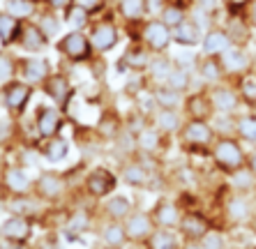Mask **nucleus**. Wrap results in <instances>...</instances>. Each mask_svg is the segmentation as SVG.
Masks as SVG:
<instances>
[{
    "instance_id": "nucleus-18",
    "label": "nucleus",
    "mask_w": 256,
    "mask_h": 249,
    "mask_svg": "<svg viewBox=\"0 0 256 249\" xmlns=\"http://www.w3.org/2000/svg\"><path fill=\"white\" fill-rule=\"evenodd\" d=\"M152 220H155L157 228H166V231H178L180 224H182V214H185V208L180 206V201L176 198H168V196H162L157 198L152 210Z\"/></svg>"
},
{
    "instance_id": "nucleus-2",
    "label": "nucleus",
    "mask_w": 256,
    "mask_h": 249,
    "mask_svg": "<svg viewBox=\"0 0 256 249\" xmlns=\"http://www.w3.org/2000/svg\"><path fill=\"white\" fill-rule=\"evenodd\" d=\"M86 32H88L90 44H92V48H95V54L100 56V58L111 54L120 44V40H122V28H120L114 10H106L104 14L92 18V24L88 26Z\"/></svg>"
},
{
    "instance_id": "nucleus-43",
    "label": "nucleus",
    "mask_w": 256,
    "mask_h": 249,
    "mask_svg": "<svg viewBox=\"0 0 256 249\" xmlns=\"http://www.w3.org/2000/svg\"><path fill=\"white\" fill-rule=\"evenodd\" d=\"M236 88H238V92H240L242 106L247 108V111H256V72L238 78V81H236Z\"/></svg>"
},
{
    "instance_id": "nucleus-56",
    "label": "nucleus",
    "mask_w": 256,
    "mask_h": 249,
    "mask_svg": "<svg viewBox=\"0 0 256 249\" xmlns=\"http://www.w3.org/2000/svg\"><path fill=\"white\" fill-rule=\"evenodd\" d=\"M252 228H254V233H256V220H254V222H252Z\"/></svg>"
},
{
    "instance_id": "nucleus-38",
    "label": "nucleus",
    "mask_w": 256,
    "mask_h": 249,
    "mask_svg": "<svg viewBox=\"0 0 256 249\" xmlns=\"http://www.w3.org/2000/svg\"><path fill=\"white\" fill-rule=\"evenodd\" d=\"M236 136L244 146L256 148V111H242L236 116Z\"/></svg>"
},
{
    "instance_id": "nucleus-23",
    "label": "nucleus",
    "mask_w": 256,
    "mask_h": 249,
    "mask_svg": "<svg viewBox=\"0 0 256 249\" xmlns=\"http://www.w3.org/2000/svg\"><path fill=\"white\" fill-rule=\"evenodd\" d=\"M182 113H185L187 120H206V122H210L214 118V106H212V100H210L208 88L187 92L185 104H182Z\"/></svg>"
},
{
    "instance_id": "nucleus-27",
    "label": "nucleus",
    "mask_w": 256,
    "mask_h": 249,
    "mask_svg": "<svg viewBox=\"0 0 256 249\" xmlns=\"http://www.w3.org/2000/svg\"><path fill=\"white\" fill-rule=\"evenodd\" d=\"M136 210L134 198L127 194H111L108 198L100 201V220H116L125 222L132 212Z\"/></svg>"
},
{
    "instance_id": "nucleus-35",
    "label": "nucleus",
    "mask_w": 256,
    "mask_h": 249,
    "mask_svg": "<svg viewBox=\"0 0 256 249\" xmlns=\"http://www.w3.org/2000/svg\"><path fill=\"white\" fill-rule=\"evenodd\" d=\"M21 18L12 16L10 12H5L0 7V48H12L18 44V37H21V30H24Z\"/></svg>"
},
{
    "instance_id": "nucleus-24",
    "label": "nucleus",
    "mask_w": 256,
    "mask_h": 249,
    "mask_svg": "<svg viewBox=\"0 0 256 249\" xmlns=\"http://www.w3.org/2000/svg\"><path fill=\"white\" fill-rule=\"evenodd\" d=\"M35 233V220L28 214L10 212L5 220L0 222V238H10L18 242H30V238Z\"/></svg>"
},
{
    "instance_id": "nucleus-12",
    "label": "nucleus",
    "mask_w": 256,
    "mask_h": 249,
    "mask_svg": "<svg viewBox=\"0 0 256 249\" xmlns=\"http://www.w3.org/2000/svg\"><path fill=\"white\" fill-rule=\"evenodd\" d=\"M67 124V113H62L54 104H40L32 116V130L37 134V141H48L60 136Z\"/></svg>"
},
{
    "instance_id": "nucleus-11",
    "label": "nucleus",
    "mask_w": 256,
    "mask_h": 249,
    "mask_svg": "<svg viewBox=\"0 0 256 249\" xmlns=\"http://www.w3.org/2000/svg\"><path fill=\"white\" fill-rule=\"evenodd\" d=\"M70 194V180H67L65 173L54 171V168H46V171H40L35 178V196L42 203L48 206H58L65 196Z\"/></svg>"
},
{
    "instance_id": "nucleus-40",
    "label": "nucleus",
    "mask_w": 256,
    "mask_h": 249,
    "mask_svg": "<svg viewBox=\"0 0 256 249\" xmlns=\"http://www.w3.org/2000/svg\"><path fill=\"white\" fill-rule=\"evenodd\" d=\"M18 62L21 54H14L12 48H0V86L18 78Z\"/></svg>"
},
{
    "instance_id": "nucleus-54",
    "label": "nucleus",
    "mask_w": 256,
    "mask_h": 249,
    "mask_svg": "<svg viewBox=\"0 0 256 249\" xmlns=\"http://www.w3.org/2000/svg\"><path fill=\"white\" fill-rule=\"evenodd\" d=\"M5 166H7V162L0 160V187H2V173H5Z\"/></svg>"
},
{
    "instance_id": "nucleus-31",
    "label": "nucleus",
    "mask_w": 256,
    "mask_h": 249,
    "mask_svg": "<svg viewBox=\"0 0 256 249\" xmlns=\"http://www.w3.org/2000/svg\"><path fill=\"white\" fill-rule=\"evenodd\" d=\"M203 35H206V28L198 24L196 16L185 18L178 28H173V44H178L182 48H194L201 46Z\"/></svg>"
},
{
    "instance_id": "nucleus-25",
    "label": "nucleus",
    "mask_w": 256,
    "mask_h": 249,
    "mask_svg": "<svg viewBox=\"0 0 256 249\" xmlns=\"http://www.w3.org/2000/svg\"><path fill=\"white\" fill-rule=\"evenodd\" d=\"M51 44H54V42L44 35L42 28H40L35 21H26L16 48L24 51V56H44V51H46Z\"/></svg>"
},
{
    "instance_id": "nucleus-49",
    "label": "nucleus",
    "mask_w": 256,
    "mask_h": 249,
    "mask_svg": "<svg viewBox=\"0 0 256 249\" xmlns=\"http://www.w3.org/2000/svg\"><path fill=\"white\" fill-rule=\"evenodd\" d=\"M244 18H247V24L252 26V30L256 32V0H250V5L244 7Z\"/></svg>"
},
{
    "instance_id": "nucleus-3",
    "label": "nucleus",
    "mask_w": 256,
    "mask_h": 249,
    "mask_svg": "<svg viewBox=\"0 0 256 249\" xmlns=\"http://www.w3.org/2000/svg\"><path fill=\"white\" fill-rule=\"evenodd\" d=\"M178 146L187 154H196V157H210L212 143L217 141L212 124L206 120H185L182 130L178 132Z\"/></svg>"
},
{
    "instance_id": "nucleus-55",
    "label": "nucleus",
    "mask_w": 256,
    "mask_h": 249,
    "mask_svg": "<svg viewBox=\"0 0 256 249\" xmlns=\"http://www.w3.org/2000/svg\"><path fill=\"white\" fill-rule=\"evenodd\" d=\"M97 249H116V247H104V244H100V247H97Z\"/></svg>"
},
{
    "instance_id": "nucleus-15",
    "label": "nucleus",
    "mask_w": 256,
    "mask_h": 249,
    "mask_svg": "<svg viewBox=\"0 0 256 249\" xmlns=\"http://www.w3.org/2000/svg\"><path fill=\"white\" fill-rule=\"evenodd\" d=\"M152 58H155V54H150L141 42H130V46L122 51V56H120L118 62H116V67H118V72H122V74L127 72L132 76H146V72H148Z\"/></svg>"
},
{
    "instance_id": "nucleus-6",
    "label": "nucleus",
    "mask_w": 256,
    "mask_h": 249,
    "mask_svg": "<svg viewBox=\"0 0 256 249\" xmlns=\"http://www.w3.org/2000/svg\"><path fill=\"white\" fill-rule=\"evenodd\" d=\"M32 95H35V86H30L21 78H14V81H7L0 86V104L7 111V116L16 122L26 116Z\"/></svg>"
},
{
    "instance_id": "nucleus-46",
    "label": "nucleus",
    "mask_w": 256,
    "mask_h": 249,
    "mask_svg": "<svg viewBox=\"0 0 256 249\" xmlns=\"http://www.w3.org/2000/svg\"><path fill=\"white\" fill-rule=\"evenodd\" d=\"M74 5L84 7L86 12H90L97 18L100 14H104L108 10V0H74Z\"/></svg>"
},
{
    "instance_id": "nucleus-30",
    "label": "nucleus",
    "mask_w": 256,
    "mask_h": 249,
    "mask_svg": "<svg viewBox=\"0 0 256 249\" xmlns=\"http://www.w3.org/2000/svg\"><path fill=\"white\" fill-rule=\"evenodd\" d=\"M97 240L100 244L104 247H116V249H122L130 238H127V231H125V222H116V220H100L97 224Z\"/></svg>"
},
{
    "instance_id": "nucleus-41",
    "label": "nucleus",
    "mask_w": 256,
    "mask_h": 249,
    "mask_svg": "<svg viewBox=\"0 0 256 249\" xmlns=\"http://www.w3.org/2000/svg\"><path fill=\"white\" fill-rule=\"evenodd\" d=\"M226 184L231 192H240V194H254L256 190V176L244 166L240 171H236L233 176L226 178Z\"/></svg>"
},
{
    "instance_id": "nucleus-16",
    "label": "nucleus",
    "mask_w": 256,
    "mask_h": 249,
    "mask_svg": "<svg viewBox=\"0 0 256 249\" xmlns=\"http://www.w3.org/2000/svg\"><path fill=\"white\" fill-rule=\"evenodd\" d=\"M222 58V65L228 74V81L236 83L238 78L247 76L252 72H256V58L247 46H231Z\"/></svg>"
},
{
    "instance_id": "nucleus-45",
    "label": "nucleus",
    "mask_w": 256,
    "mask_h": 249,
    "mask_svg": "<svg viewBox=\"0 0 256 249\" xmlns=\"http://www.w3.org/2000/svg\"><path fill=\"white\" fill-rule=\"evenodd\" d=\"M212 130L217 136H236V116H222L214 113V118L210 120Z\"/></svg>"
},
{
    "instance_id": "nucleus-4",
    "label": "nucleus",
    "mask_w": 256,
    "mask_h": 249,
    "mask_svg": "<svg viewBox=\"0 0 256 249\" xmlns=\"http://www.w3.org/2000/svg\"><path fill=\"white\" fill-rule=\"evenodd\" d=\"M130 40L141 42L150 54L164 56V54H168V48H171V44H173V30L168 28L160 16H148L132 32Z\"/></svg>"
},
{
    "instance_id": "nucleus-36",
    "label": "nucleus",
    "mask_w": 256,
    "mask_h": 249,
    "mask_svg": "<svg viewBox=\"0 0 256 249\" xmlns=\"http://www.w3.org/2000/svg\"><path fill=\"white\" fill-rule=\"evenodd\" d=\"M40 157H44L51 164H60L70 157V141H67L62 134L60 136H54L48 141H40Z\"/></svg>"
},
{
    "instance_id": "nucleus-22",
    "label": "nucleus",
    "mask_w": 256,
    "mask_h": 249,
    "mask_svg": "<svg viewBox=\"0 0 256 249\" xmlns=\"http://www.w3.org/2000/svg\"><path fill=\"white\" fill-rule=\"evenodd\" d=\"M125 231H127L130 242H134V244H146L148 242V238L157 231L155 220H152L150 210H138L136 208V210L125 220Z\"/></svg>"
},
{
    "instance_id": "nucleus-9",
    "label": "nucleus",
    "mask_w": 256,
    "mask_h": 249,
    "mask_svg": "<svg viewBox=\"0 0 256 249\" xmlns=\"http://www.w3.org/2000/svg\"><path fill=\"white\" fill-rule=\"evenodd\" d=\"M132 136H134V148H136V154L141 157H148V160H157L162 152L168 150V143H171V136L162 134L157 127H152L150 122H138L134 130H132Z\"/></svg>"
},
{
    "instance_id": "nucleus-52",
    "label": "nucleus",
    "mask_w": 256,
    "mask_h": 249,
    "mask_svg": "<svg viewBox=\"0 0 256 249\" xmlns=\"http://www.w3.org/2000/svg\"><path fill=\"white\" fill-rule=\"evenodd\" d=\"M247 168L256 176V148H252L250 152H247Z\"/></svg>"
},
{
    "instance_id": "nucleus-37",
    "label": "nucleus",
    "mask_w": 256,
    "mask_h": 249,
    "mask_svg": "<svg viewBox=\"0 0 256 249\" xmlns=\"http://www.w3.org/2000/svg\"><path fill=\"white\" fill-rule=\"evenodd\" d=\"M44 7L42 0H2V10L21 21H35L40 10Z\"/></svg>"
},
{
    "instance_id": "nucleus-53",
    "label": "nucleus",
    "mask_w": 256,
    "mask_h": 249,
    "mask_svg": "<svg viewBox=\"0 0 256 249\" xmlns=\"http://www.w3.org/2000/svg\"><path fill=\"white\" fill-rule=\"evenodd\" d=\"M182 249H206L201 242H196V240H182Z\"/></svg>"
},
{
    "instance_id": "nucleus-1",
    "label": "nucleus",
    "mask_w": 256,
    "mask_h": 249,
    "mask_svg": "<svg viewBox=\"0 0 256 249\" xmlns=\"http://www.w3.org/2000/svg\"><path fill=\"white\" fill-rule=\"evenodd\" d=\"M247 152L244 143L238 136H217L210 150V164L220 176H233L236 171L247 166Z\"/></svg>"
},
{
    "instance_id": "nucleus-44",
    "label": "nucleus",
    "mask_w": 256,
    "mask_h": 249,
    "mask_svg": "<svg viewBox=\"0 0 256 249\" xmlns=\"http://www.w3.org/2000/svg\"><path fill=\"white\" fill-rule=\"evenodd\" d=\"M155 100H157V106H164V108H180L182 111V104H185V95L178 92V90H171V88H155Z\"/></svg>"
},
{
    "instance_id": "nucleus-8",
    "label": "nucleus",
    "mask_w": 256,
    "mask_h": 249,
    "mask_svg": "<svg viewBox=\"0 0 256 249\" xmlns=\"http://www.w3.org/2000/svg\"><path fill=\"white\" fill-rule=\"evenodd\" d=\"M148 160V157H141V154H134V157H127L122 160L118 168V178L120 182H125L127 187H134V190H150L152 182H155V168Z\"/></svg>"
},
{
    "instance_id": "nucleus-42",
    "label": "nucleus",
    "mask_w": 256,
    "mask_h": 249,
    "mask_svg": "<svg viewBox=\"0 0 256 249\" xmlns=\"http://www.w3.org/2000/svg\"><path fill=\"white\" fill-rule=\"evenodd\" d=\"M62 18H65V26L70 30H88V26L92 24V14L86 12L84 7H78V5H70L62 12Z\"/></svg>"
},
{
    "instance_id": "nucleus-33",
    "label": "nucleus",
    "mask_w": 256,
    "mask_h": 249,
    "mask_svg": "<svg viewBox=\"0 0 256 249\" xmlns=\"http://www.w3.org/2000/svg\"><path fill=\"white\" fill-rule=\"evenodd\" d=\"M35 24L42 28V32L54 42V44L65 35V32H62V28H65L62 12H56V10H51V7H42V10H40V14L35 16Z\"/></svg>"
},
{
    "instance_id": "nucleus-7",
    "label": "nucleus",
    "mask_w": 256,
    "mask_h": 249,
    "mask_svg": "<svg viewBox=\"0 0 256 249\" xmlns=\"http://www.w3.org/2000/svg\"><path fill=\"white\" fill-rule=\"evenodd\" d=\"M40 90H42L44 97H46L54 106H58L62 113H70L72 102H74V97H76L78 88L74 86V81H72V76L67 74V72L56 70L54 74L40 86Z\"/></svg>"
},
{
    "instance_id": "nucleus-28",
    "label": "nucleus",
    "mask_w": 256,
    "mask_h": 249,
    "mask_svg": "<svg viewBox=\"0 0 256 249\" xmlns=\"http://www.w3.org/2000/svg\"><path fill=\"white\" fill-rule=\"evenodd\" d=\"M220 24L224 26L226 35L231 37L233 46H250L252 40H254V30H252V26L247 24L244 14H226L224 12V16L220 18Z\"/></svg>"
},
{
    "instance_id": "nucleus-47",
    "label": "nucleus",
    "mask_w": 256,
    "mask_h": 249,
    "mask_svg": "<svg viewBox=\"0 0 256 249\" xmlns=\"http://www.w3.org/2000/svg\"><path fill=\"white\" fill-rule=\"evenodd\" d=\"M198 242L206 249H224V236H222L217 228H212V231H210L208 236H203Z\"/></svg>"
},
{
    "instance_id": "nucleus-29",
    "label": "nucleus",
    "mask_w": 256,
    "mask_h": 249,
    "mask_svg": "<svg viewBox=\"0 0 256 249\" xmlns=\"http://www.w3.org/2000/svg\"><path fill=\"white\" fill-rule=\"evenodd\" d=\"M185 113L180 111V108H164L160 106L152 116H150L146 122H150L152 127L162 132V134H166V136H178V132L182 130V124H185Z\"/></svg>"
},
{
    "instance_id": "nucleus-17",
    "label": "nucleus",
    "mask_w": 256,
    "mask_h": 249,
    "mask_svg": "<svg viewBox=\"0 0 256 249\" xmlns=\"http://www.w3.org/2000/svg\"><path fill=\"white\" fill-rule=\"evenodd\" d=\"M208 92H210V100H212L214 113H222V116H238V113H242L244 106L236 83L231 81L220 83V86L208 88Z\"/></svg>"
},
{
    "instance_id": "nucleus-34",
    "label": "nucleus",
    "mask_w": 256,
    "mask_h": 249,
    "mask_svg": "<svg viewBox=\"0 0 256 249\" xmlns=\"http://www.w3.org/2000/svg\"><path fill=\"white\" fill-rule=\"evenodd\" d=\"M173 65H176V58H171L168 54L164 56H155L152 62H150L148 72H146V83H148L150 88H164L166 86V78L171 74Z\"/></svg>"
},
{
    "instance_id": "nucleus-5",
    "label": "nucleus",
    "mask_w": 256,
    "mask_h": 249,
    "mask_svg": "<svg viewBox=\"0 0 256 249\" xmlns=\"http://www.w3.org/2000/svg\"><path fill=\"white\" fill-rule=\"evenodd\" d=\"M54 46L60 58L67 60L70 65H86V62H92L97 58L86 30H67Z\"/></svg>"
},
{
    "instance_id": "nucleus-51",
    "label": "nucleus",
    "mask_w": 256,
    "mask_h": 249,
    "mask_svg": "<svg viewBox=\"0 0 256 249\" xmlns=\"http://www.w3.org/2000/svg\"><path fill=\"white\" fill-rule=\"evenodd\" d=\"M0 249H30V244L18 242V240H10V238H0Z\"/></svg>"
},
{
    "instance_id": "nucleus-19",
    "label": "nucleus",
    "mask_w": 256,
    "mask_h": 249,
    "mask_svg": "<svg viewBox=\"0 0 256 249\" xmlns=\"http://www.w3.org/2000/svg\"><path fill=\"white\" fill-rule=\"evenodd\" d=\"M114 14L125 30H136L152 12L148 0H114Z\"/></svg>"
},
{
    "instance_id": "nucleus-48",
    "label": "nucleus",
    "mask_w": 256,
    "mask_h": 249,
    "mask_svg": "<svg viewBox=\"0 0 256 249\" xmlns=\"http://www.w3.org/2000/svg\"><path fill=\"white\" fill-rule=\"evenodd\" d=\"M247 5H250V0H222V7L226 14H242Z\"/></svg>"
},
{
    "instance_id": "nucleus-14",
    "label": "nucleus",
    "mask_w": 256,
    "mask_h": 249,
    "mask_svg": "<svg viewBox=\"0 0 256 249\" xmlns=\"http://www.w3.org/2000/svg\"><path fill=\"white\" fill-rule=\"evenodd\" d=\"M2 190L7 196H32L35 194V178L28 171V166L16 162H7L2 173Z\"/></svg>"
},
{
    "instance_id": "nucleus-20",
    "label": "nucleus",
    "mask_w": 256,
    "mask_h": 249,
    "mask_svg": "<svg viewBox=\"0 0 256 249\" xmlns=\"http://www.w3.org/2000/svg\"><path fill=\"white\" fill-rule=\"evenodd\" d=\"M54 65L51 60L44 56H24L21 54V62H18V78L30 86L40 88L51 74H54Z\"/></svg>"
},
{
    "instance_id": "nucleus-39",
    "label": "nucleus",
    "mask_w": 256,
    "mask_h": 249,
    "mask_svg": "<svg viewBox=\"0 0 256 249\" xmlns=\"http://www.w3.org/2000/svg\"><path fill=\"white\" fill-rule=\"evenodd\" d=\"M146 249H182V238L178 231H166V228H157L148 238V242L143 244Z\"/></svg>"
},
{
    "instance_id": "nucleus-21",
    "label": "nucleus",
    "mask_w": 256,
    "mask_h": 249,
    "mask_svg": "<svg viewBox=\"0 0 256 249\" xmlns=\"http://www.w3.org/2000/svg\"><path fill=\"white\" fill-rule=\"evenodd\" d=\"M194 76L201 81L203 88H212V86L228 81V74L224 70V65H222V58L203 56V54H198L196 60H194Z\"/></svg>"
},
{
    "instance_id": "nucleus-26",
    "label": "nucleus",
    "mask_w": 256,
    "mask_h": 249,
    "mask_svg": "<svg viewBox=\"0 0 256 249\" xmlns=\"http://www.w3.org/2000/svg\"><path fill=\"white\" fill-rule=\"evenodd\" d=\"M212 228H214V222L210 220L206 212H201V210H185L178 233L182 240H196L198 242V240H201L203 236H208Z\"/></svg>"
},
{
    "instance_id": "nucleus-13",
    "label": "nucleus",
    "mask_w": 256,
    "mask_h": 249,
    "mask_svg": "<svg viewBox=\"0 0 256 249\" xmlns=\"http://www.w3.org/2000/svg\"><path fill=\"white\" fill-rule=\"evenodd\" d=\"M222 214L231 224H252L256 220V201L254 194H240V192H228L222 203Z\"/></svg>"
},
{
    "instance_id": "nucleus-32",
    "label": "nucleus",
    "mask_w": 256,
    "mask_h": 249,
    "mask_svg": "<svg viewBox=\"0 0 256 249\" xmlns=\"http://www.w3.org/2000/svg\"><path fill=\"white\" fill-rule=\"evenodd\" d=\"M233 46L231 37L226 35V30L222 24H214L206 30V35H203V42H201V54L203 56H224L228 48Z\"/></svg>"
},
{
    "instance_id": "nucleus-10",
    "label": "nucleus",
    "mask_w": 256,
    "mask_h": 249,
    "mask_svg": "<svg viewBox=\"0 0 256 249\" xmlns=\"http://www.w3.org/2000/svg\"><path fill=\"white\" fill-rule=\"evenodd\" d=\"M120 184V178H118V171L108 168V166H92L88 173L84 176V192L88 198L92 201H104L108 198L111 194H116Z\"/></svg>"
},
{
    "instance_id": "nucleus-50",
    "label": "nucleus",
    "mask_w": 256,
    "mask_h": 249,
    "mask_svg": "<svg viewBox=\"0 0 256 249\" xmlns=\"http://www.w3.org/2000/svg\"><path fill=\"white\" fill-rule=\"evenodd\" d=\"M44 7H51L56 12H65L70 5H74V0H42Z\"/></svg>"
}]
</instances>
